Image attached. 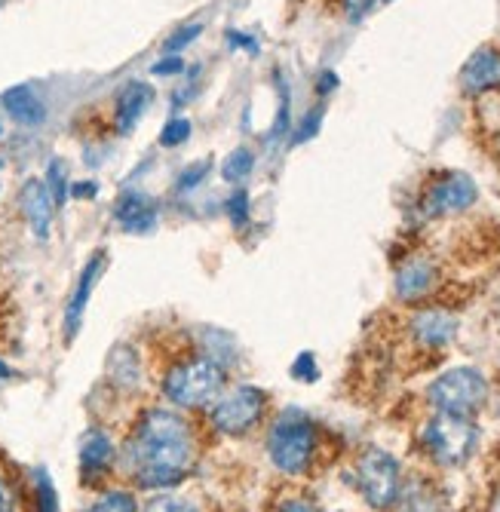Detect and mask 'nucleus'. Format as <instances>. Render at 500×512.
I'll return each mask as SVG.
<instances>
[{"label":"nucleus","mask_w":500,"mask_h":512,"mask_svg":"<svg viewBox=\"0 0 500 512\" xmlns=\"http://www.w3.org/2000/svg\"><path fill=\"white\" fill-rule=\"evenodd\" d=\"M43 184H47V191H50V197H53V203L56 206H65V200H68V194H71V181H68V166H65V160H50V166H47V178H43Z\"/></svg>","instance_id":"nucleus-20"},{"label":"nucleus","mask_w":500,"mask_h":512,"mask_svg":"<svg viewBox=\"0 0 500 512\" xmlns=\"http://www.w3.org/2000/svg\"><path fill=\"white\" fill-rule=\"evenodd\" d=\"M405 512H439V503H436V497H433V491L424 485V482H418L412 491L405 494Z\"/></svg>","instance_id":"nucleus-25"},{"label":"nucleus","mask_w":500,"mask_h":512,"mask_svg":"<svg viewBox=\"0 0 500 512\" xmlns=\"http://www.w3.org/2000/svg\"><path fill=\"white\" fill-rule=\"evenodd\" d=\"M93 512H139V500L129 491H105L96 500Z\"/></svg>","instance_id":"nucleus-22"},{"label":"nucleus","mask_w":500,"mask_h":512,"mask_svg":"<svg viewBox=\"0 0 500 512\" xmlns=\"http://www.w3.org/2000/svg\"><path fill=\"white\" fill-rule=\"evenodd\" d=\"M267 408V393L252 384H237L221 390V396L209 405V421L221 436H246L258 427Z\"/></svg>","instance_id":"nucleus-6"},{"label":"nucleus","mask_w":500,"mask_h":512,"mask_svg":"<svg viewBox=\"0 0 500 512\" xmlns=\"http://www.w3.org/2000/svg\"><path fill=\"white\" fill-rule=\"evenodd\" d=\"M142 512H197V506L181 497H172V494H160V497L148 500Z\"/></svg>","instance_id":"nucleus-28"},{"label":"nucleus","mask_w":500,"mask_h":512,"mask_svg":"<svg viewBox=\"0 0 500 512\" xmlns=\"http://www.w3.org/2000/svg\"><path fill=\"white\" fill-rule=\"evenodd\" d=\"M320 123H323V108H313V114H307L301 129L295 132V142H307V138H313L316 129H320Z\"/></svg>","instance_id":"nucleus-31"},{"label":"nucleus","mask_w":500,"mask_h":512,"mask_svg":"<svg viewBox=\"0 0 500 512\" xmlns=\"http://www.w3.org/2000/svg\"><path fill=\"white\" fill-rule=\"evenodd\" d=\"M424 448L439 463V467H464L476 454L479 430L464 414H436L424 427Z\"/></svg>","instance_id":"nucleus-4"},{"label":"nucleus","mask_w":500,"mask_h":512,"mask_svg":"<svg viewBox=\"0 0 500 512\" xmlns=\"http://www.w3.org/2000/svg\"><path fill=\"white\" fill-rule=\"evenodd\" d=\"M227 43H231V50H246L249 56H258L261 53V43L252 37V34H246V31H227Z\"/></svg>","instance_id":"nucleus-30"},{"label":"nucleus","mask_w":500,"mask_h":512,"mask_svg":"<svg viewBox=\"0 0 500 512\" xmlns=\"http://www.w3.org/2000/svg\"><path fill=\"white\" fill-rule=\"evenodd\" d=\"M0 105H4V111L22 126H40L43 120H47V105H43L37 89L28 83L10 86L4 96H0Z\"/></svg>","instance_id":"nucleus-17"},{"label":"nucleus","mask_w":500,"mask_h":512,"mask_svg":"<svg viewBox=\"0 0 500 512\" xmlns=\"http://www.w3.org/2000/svg\"><path fill=\"white\" fill-rule=\"evenodd\" d=\"M86 512H93V509H86Z\"/></svg>","instance_id":"nucleus-41"},{"label":"nucleus","mask_w":500,"mask_h":512,"mask_svg":"<svg viewBox=\"0 0 500 512\" xmlns=\"http://www.w3.org/2000/svg\"><path fill=\"white\" fill-rule=\"evenodd\" d=\"M154 102V86L142 83V80H129L120 86L117 99H114V126L120 135H129L139 120L145 117V111Z\"/></svg>","instance_id":"nucleus-13"},{"label":"nucleus","mask_w":500,"mask_h":512,"mask_svg":"<svg viewBox=\"0 0 500 512\" xmlns=\"http://www.w3.org/2000/svg\"><path fill=\"white\" fill-rule=\"evenodd\" d=\"M458 329H461V322L454 313L448 310H421L415 319H412V332L415 338L424 344V347H448L454 338H458Z\"/></svg>","instance_id":"nucleus-16"},{"label":"nucleus","mask_w":500,"mask_h":512,"mask_svg":"<svg viewBox=\"0 0 500 512\" xmlns=\"http://www.w3.org/2000/svg\"><path fill=\"white\" fill-rule=\"evenodd\" d=\"M0 135H4V123H0Z\"/></svg>","instance_id":"nucleus-39"},{"label":"nucleus","mask_w":500,"mask_h":512,"mask_svg":"<svg viewBox=\"0 0 500 512\" xmlns=\"http://www.w3.org/2000/svg\"><path fill=\"white\" fill-rule=\"evenodd\" d=\"M491 512H500V491H497V497H494V503H491Z\"/></svg>","instance_id":"nucleus-38"},{"label":"nucleus","mask_w":500,"mask_h":512,"mask_svg":"<svg viewBox=\"0 0 500 512\" xmlns=\"http://www.w3.org/2000/svg\"><path fill=\"white\" fill-rule=\"evenodd\" d=\"M96 194H99L96 181H77V184H71V197H77V200H93Z\"/></svg>","instance_id":"nucleus-33"},{"label":"nucleus","mask_w":500,"mask_h":512,"mask_svg":"<svg viewBox=\"0 0 500 512\" xmlns=\"http://www.w3.org/2000/svg\"><path fill=\"white\" fill-rule=\"evenodd\" d=\"M16 509V497L10 491V485L4 482V476H0V512H13Z\"/></svg>","instance_id":"nucleus-34"},{"label":"nucleus","mask_w":500,"mask_h":512,"mask_svg":"<svg viewBox=\"0 0 500 512\" xmlns=\"http://www.w3.org/2000/svg\"><path fill=\"white\" fill-rule=\"evenodd\" d=\"M123 467L135 485L148 491L181 485L197 467L191 424L172 408H148L123 448Z\"/></svg>","instance_id":"nucleus-1"},{"label":"nucleus","mask_w":500,"mask_h":512,"mask_svg":"<svg viewBox=\"0 0 500 512\" xmlns=\"http://www.w3.org/2000/svg\"><path fill=\"white\" fill-rule=\"evenodd\" d=\"M335 86H338V77L332 71H323L320 80H316V89H320V92H332Z\"/></svg>","instance_id":"nucleus-35"},{"label":"nucleus","mask_w":500,"mask_h":512,"mask_svg":"<svg viewBox=\"0 0 500 512\" xmlns=\"http://www.w3.org/2000/svg\"><path fill=\"white\" fill-rule=\"evenodd\" d=\"M461 89L467 96H488L500 89V50L497 46H479L461 68Z\"/></svg>","instance_id":"nucleus-11"},{"label":"nucleus","mask_w":500,"mask_h":512,"mask_svg":"<svg viewBox=\"0 0 500 512\" xmlns=\"http://www.w3.org/2000/svg\"><path fill=\"white\" fill-rule=\"evenodd\" d=\"M396 298L399 301H421L436 289V264L430 258H408L396 270Z\"/></svg>","instance_id":"nucleus-15"},{"label":"nucleus","mask_w":500,"mask_h":512,"mask_svg":"<svg viewBox=\"0 0 500 512\" xmlns=\"http://www.w3.org/2000/svg\"><path fill=\"white\" fill-rule=\"evenodd\" d=\"M108 378L123 390L142 387V359L129 344H117L108 356Z\"/></svg>","instance_id":"nucleus-18"},{"label":"nucleus","mask_w":500,"mask_h":512,"mask_svg":"<svg viewBox=\"0 0 500 512\" xmlns=\"http://www.w3.org/2000/svg\"><path fill=\"white\" fill-rule=\"evenodd\" d=\"M277 512H316V509L310 503H304V500H289V503L277 506Z\"/></svg>","instance_id":"nucleus-36"},{"label":"nucleus","mask_w":500,"mask_h":512,"mask_svg":"<svg viewBox=\"0 0 500 512\" xmlns=\"http://www.w3.org/2000/svg\"><path fill=\"white\" fill-rule=\"evenodd\" d=\"M34 503H37V512H59V494L47 470L34 473Z\"/></svg>","instance_id":"nucleus-21"},{"label":"nucleus","mask_w":500,"mask_h":512,"mask_svg":"<svg viewBox=\"0 0 500 512\" xmlns=\"http://www.w3.org/2000/svg\"><path fill=\"white\" fill-rule=\"evenodd\" d=\"M108 264V255L99 249L89 255V261L83 264L80 276H77V286L65 304V341H74L77 332H80V325H83V316H86V307H89V298H93L96 292V283H99V276Z\"/></svg>","instance_id":"nucleus-9"},{"label":"nucleus","mask_w":500,"mask_h":512,"mask_svg":"<svg viewBox=\"0 0 500 512\" xmlns=\"http://www.w3.org/2000/svg\"><path fill=\"white\" fill-rule=\"evenodd\" d=\"M227 215H231L237 230H243L249 224V194H246V188H237L231 194V200H227Z\"/></svg>","instance_id":"nucleus-27"},{"label":"nucleus","mask_w":500,"mask_h":512,"mask_svg":"<svg viewBox=\"0 0 500 512\" xmlns=\"http://www.w3.org/2000/svg\"><path fill=\"white\" fill-rule=\"evenodd\" d=\"M292 378H298L301 384H313L316 378H320V368H316L313 353H301V356L292 362Z\"/></svg>","instance_id":"nucleus-29"},{"label":"nucleus","mask_w":500,"mask_h":512,"mask_svg":"<svg viewBox=\"0 0 500 512\" xmlns=\"http://www.w3.org/2000/svg\"><path fill=\"white\" fill-rule=\"evenodd\" d=\"M117 460V448L111 442V436L99 427L86 430L83 439H80V473H83V482H99L102 476L111 473Z\"/></svg>","instance_id":"nucleus-12"},{"label":"nucleus","mask_w":500,"mask_h":512,"mask_svg":"<svg viewBox=\"0 0 500 512\" xmlns=\"http://www.w3.org/2000/svg\"><path fill=\"white\" fill-rule=\"evenodd\" d=\"M252 169H255V154L249 148H237L221 163V178L231 184H243L252 175Z\"/></svg>","instance_id":"nucleus-19"},{"label":"nucleus","mask_w":500,"mask_h":512,"mask_svg":"<svg viewBox=\"0 0 500 512\" xmlns=\"http://www.w3.org/2000/svg\"><path fill=\"white\" fill-rule=\"evenodd\" d=\"M194 132V123L188 117H172L163 129H160V145L163 148H178V145H185L188 138Z\"/></svg>","instance_id":"nucleus-23"},{"label":"nucleus","mask_w":500,"mask_h":512,"mask_svg":"<svg viewBox=\"0 0 500 512\" xmlns=\"http://www.w3.org/2000/svg\"><path fill=\"white\" fill-rule=\"evenodd\" d=\"M356 485L372 509H393L402 494L399 460L381 448H369L356 463Z\"/></svg>","instance_id":"nucleus-7"},{"label":"nucleus","mask_w":500,"mask_h":512,"mask_svg":"<svg viewBox=\"0 0 500 512\" xmlns=\"http://www.w3.org/2000/svg\"><path fill=\"white\" fill-rule=\"evenodd\" d=\"M476 200H479V188L467 172H445L436 184H430L424 209L430 215H458L467 212Z\"/></svg>","instance_id":"nucleus-8"},{"label":"nucleus","mask_w":500,"mask_h":512,"mask_svg":"<svg viewBox=\"0 0 500 512\" xmlns=\"http://www.w3.org/2000/svg\"><path fill=\"white\" fill-rule=\"evenodd\" d=\"M427 399L442 414L473 417L488 402V381L479 368L461 365V368H451V371H445V375H439L430 384Z\"/></svg>","instance_id":"nucleus-5"},{"label":"nucleus","mask_w":500,"mask_h":512,"mask_svg":"<svg viewBox=\"0 0 500 512\" xmlns=\"http://www.w3.org/2000/svg\"><path fill=\"white\" fill-rule=\"evenodd\" d=\"M203 34V22H191V25H181L178 31H172L169 37H166V43H163V53L166 56H178L185 46H191L197 37Z\"/></svg>","instance_id":"nucleus-24"},{"label":"nucleus","mask_w":500,"mask_h":512,"mask_svg":"<svg viewBox=\"0 0 500 512\" xmlns=\"http://www.w3.org/2000/svg\"><path fill=\"white\" fill-rule=\"evenodd\" d=\"M151 71H154V74H160V77L185 74V62H181V56H166V59H160Z\"/></svg>","instance_id":"nucleus-32"},{"label":"nucleus","mask_w":500,"mask_h":512,"mask_svg":"<svg viewBox=\"0 0 500 512\" xmlns=\"http://www.w3.org/2000/svg\"><path fill=\"white\" fill-rule=\"evenodd\" d=\"M19 206H22V215L31 227V234L47 243L50 240V230H53V215H56V203L47 191V184L43 178H28L19 191Z\"/></svg>","instance_id":"nucleus-10"},{"label":"nucleus","mask_w":500,"mask_h":512,"mask_svg":"<svg viewBox=\"0 0 500 512\" xmlns=\"http://www.w3.org/2000/svg\"><path fill=\"white\" fill-rule=\"evenodd\" d=\"M209 172H212V160H200V163H194V166H188L185 172L178 175V191H194V188H200V184L209 178Z\"/></svg>","instance_id":"nucleus-26"},{"label":"nucleus","mask_w":500,"mask_h":512,"mask_svg":"<svg viewBox=\"0 0 500 512\" xmlns=\"http://www.w3.org/2000/svg\"><path fill=\"white\" fill-rule=\"evenodd\" d=\"M344 4H347V10H350L353 16H359V13H366V10H369L372 0H344Z\"/></svg>","instance_id":"nucleus-37"},{"label":"nucleus","mask_w":500,"mask_h":512,"mask_svg":"<svg viewBox=\"0 0 500 512\" xmlns=\"http://www.w3.org/2000/svg\"><path fill=\"white\" fill-rule=\"evenodd\" d=\"M267 454H270V463L286 476L307 473L310 460L316 454V427L310 417L295 408L283 411L267 433Z\"/></svg>","instance_id":"nucleus-3"},{"label":"nucleus","mask_w":500,"mask_h":512,"mask_svg":"<svg viewBox=\"0 0 500 512\" xmlns=\"http://www.w3.org/2000/svg\"><path fill=\"white\" fill-rule=\"evenodd\" d=\"M221 390H224V365L209 356L181 359L163 375V396L175 408L185 411L209 408L221 396Z\"/></svg>","instance_id":"nucleus-2"},{"label":"nucleus","mask_w":500,"mask_h":512,"mask_svg":"<svg viewBox=\"0 0 500 512\" xmlns=\"http://www.w3.org/2000/svg\"><path fill=\"white\" fill-rule=\"evenodd\" d=\"M114 218L126 234H154L157 230V206L142 191H126L114 203Z\"/></svg>","instance_id":"nucleus-14"},{"label":"nucleus","mask_w":500,"mask_h":512,"mask_svg":"<svg viewBox=\"0 0 500 512\" xmlns=\"http://www.w3.org/2000/svg\"><path fill=\"white\" fill-rule=\"evenodd\" d=\"M0 166H4V160H0Z\"/></svg>","instance_id":"nucleus-40"}]
</instances>
